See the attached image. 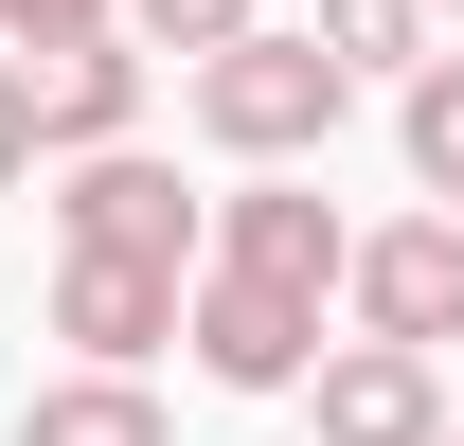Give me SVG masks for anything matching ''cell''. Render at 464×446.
I'll return each instance as SVG.
<instances>
[{"label":"cell","instance_id":"cell-4","mask_svg":"<svg viewBox=\"0 0 464 446\" xmlns=\"http://www.w3.org/2000/svg\"><path fill=\"white\" fill-rule=\"evenodd\" d=\"M54 232H72V250H179V268L215 250L197 197H179V161H143V143H72V161H54Z\"/></svg>","mask_w":464,"mask_h":446},{"label":"cell","instance_id":"cell-11","mask_svg":"<svg viewBox=\"0 0 464 446\" xmlns=\"http://www.w3.org/2000/svg\"><path fill=\"white\" fill-rule=\"evenodd\" d=\"M322 54H357V72H429V0H322Z\"/></svg>","mask_w":464,"mask_h":446},{"label":"cell","instance_id":"cell-14","mask_svg":"<svg viewBox=\"0 0 464 446\" xmlns=\"http://www.w3.org/2000/svg\"><path fill=\"white\" fill-rule=\"evenodd\" d=\"M36 161H54V143H36V72L0 54V179H36Z\"/></svg>","mask_w":464,"mask_h":446},{"label":"cell","instance_id":"cell-17","mask_svg":"<svg viewBox=\"0 0 464 446\" xmlns=\"http://www.w3.org/2000/svg\"><path fill=\"white\" fill-rule=\"evenodd\" d=\"M447 215H464V197H447Z\"/></svg>","mask_w":464,"mask_h":446},{"label":"cell","instance_id":"cell-10","mask_svg":"<svg viewBox=\"0 0 464 446\" xmlns=\"http://www.w3.org/2000/svg\"><path fill=\"white\" fill-rule=\"evenodd\" d=\"M393 143H411V179H429V197H464V54L393 72Z\"/></svg>","mask_w":464,"mask_h":446},{"label":"cell","instance_id":"cell-5","mask_svg":"<svg viewBox=\"0 0 464 446\" xmlns=\"http://www.w3.org/2000/svg\"><path fill=\"white\" fill-rule=\"evenodd\" d=\"M179 304H197L179 250H54V339L72 357H125V375H143V357L179 339Z\"/></svg>","mask_w":464,"mask_h":446},{"label":"cell","instance_id":"cell-2","mask_svg":"<svg viewBox=\"0 0 464 446\" xmlns=\"http://www.w3.org/2000/svg\"><path fill=\"white\" fill-rule=\"evenodd\" d=\"M179 339H197L215 393H304V375H322V286H268V268H215V250H197Z\"/></svg>","mask_w":464,"mask_h":446},{"label":"cell","instance_id":"cell-16","mask_svg":"<svg viewBox=\"0 0 464 446\" xmlns=\"http://www.w3.org/2000/svg\"><path fill=\"white\" fill-rule=\"evenodd\" d=\"M447 446H464V411H447Z\"/></svg>","mask_w":464,"mask_h":446},{"label":"cell","instance_id":"cell-15","mask_svg":"<svg viewBox=\"0 0 464 446\" xmlns=\"http://www.w3.org/2000/svg\"><path fill=\"white\" fill-rule=\"evenodd\" d=\"M429 18H464V0H429Z\"/></svg>","mask_w":464,"mask_h":446},{"label":"cell","instance_id":"cell-13","mask_svg":"<svg viewBox=\"0 0 464 446\" xmlns=\"http://www.w3.org/2000/svg\"><path fill=\"white\" fill-rule=\"evenodd\" d=\"M90 18H125V0H0V54H54V36H90Z\"/></svg>","mask_w":464,"mask_h":446},{"label":"cell","instance_id":"cell-1","mask_svg":"<svg viewBox=\"0 0 464 446\" xmlns=\"http://www.w3.org/2000/svg\"><path fill=\"white\" fill-rule=\"evenodd\" d=\"M340 125H357V54H322V36H268L250 18V36L197 54V143L215 161H322Z\"/></svg>","mask_w":464,"mask_h":446},{"label":"cell","instance_id":"cell-8","mask_svg":"<svg viewBox=\"0 0 464 446\" xmlns=\"http://www.w3.org/2000/svg\"><path fill=\"white\" fill-rule=\"evenodd\" d=\"M36 72V143H143V36L125 18H90V36H54V54H18Z\"/></svg>","mask_w":464,"mask_h":446},{"label":"cell","instance_id":"cell-9","mask_svg":"<svg viewBox=\"0 0 464 446\" xmlns=\"http://www.w3.org/2000/svg\"><path fill=\"white\" fill-rule=\"evenodd\" d=\"M18 446H179V429H161V393L125 375V357H90V375L18 393Z\"/></svg>","mask_w":464,"mask_h":446},{"label":"cell","instance_id":"cell-3","mask_svg":"<svg viewBox=\"0 0 464 446\" xmlns=\"http://www.w3.org/2000/svg\"><path fill=\"white\" fill-rule=\"evenodd\" d=\"M304 411H322V446H447V357L429 339H322V375H304Z\"/></svg>","mask_w":464,"mask_h":446},{"label":"cell","instance_id":"cell-6","mask_svg":"<svg viewBox=\"0 0 464 446\" xmlns=\"http://www.w3.org/2000/svg\"><path fill=\"white\" fill-rule=\"evenodd\" d=\"M215 268H268V286H340L357 268V232H340V197L304 161H250V197H215Z\"/></svg>","mask_w":464,"mask_h":446},{"label":"cell","instance_id":"cell-7","mask_svg":"<svg viewBox=\"0 0 464 446\" xmlns=\"http://www.w3.org/2000/svg\"><path fill=\"white\" fill-rule=\"evenodd\" d=\"M357 322L375 339H429V357H447L464 339V215H411V232H357Z\"/></svg>","mask_w":464,"mask_h":446},{"label":"cell","instance_id":"cell-12","mask_svg":"<svg viewBox=\"0 0 464 446\" xmlns=\"http://www.w3.org/2000/svg\"><path fill=\"white\" fill-rule=\"evenodd\" d=\"M250 18H268V0H125L143 54H215V36H250Z\"/></svg>","mask_w":464,"mask_h":446}]
</instances>
